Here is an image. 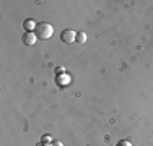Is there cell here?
<instances>
[{
	"label": "cell",
	"mask_w": 153,
	"mask_h": 146,
	"mask_svg": "<svg viewBox=\"0 0 153 146\" xmlns=\"http://www.w3.org/2000/svg\"><path fill=\"white\" fill-rule=\"evenodd\" d=\"M34 34L38 36V39H41V41H47V39L54 34V28H52V24L47 23V21H41V23H38V26H36Z\"/></svg>",
	"instance_id": "6da1fadb"
},
{
	"label": "cell",
	"mask_w": 153,
	"mask_h": 146,
	"mask_svg": "<svg viewBox=\"0 0 153 146\" xmlns=\"http://www.w3.org/2000/svg\"><path fill=\"white\" fill-rule=\"evenodd\" d=\"M42 141H49L51 143V136H42Z\"/></svg>",
	"instance_id": "52a82bcc"
},
{
	"label": "cell",
	"mask_w": 153,
	"mask_h": 146,
	"mask_svg": "<svg viewBox=\"0 0 153 146\" xmlns=\"http://www.w3.org/2000/svg\"><path fill=\"white\" fill-rule=\"evenodd\" d=\"M60 39H62V42H65V44H74L76 41V32L74 29H64L62 34H60Z\"/></svg>",
	"instance_id": "7a4b0ae2"
},
{
	"label": "cell",
	"mask_w": 153,
	"mask_h": 146,
	"mask_svg": "<svg viewBox=\"0 0 153 146\" xmlns=\"http://www.w3.org/2000/svg\"><path fill=\"white\" fill-rule=\"evenodd\" d=\"M36 26H38V23H36L34 20H31V18H28V20L23 21V29H26V32H34Z\"/></svg>",
	"instance_id": "277c9868"
},
{
	"label": "cell",
	"mask_w": 153,
	"mask_h": 146,
	"mask_svg": "<svg viewBox=\"0 0 153 146\" xmlns=\"http://www.w3.org/2000/svg\"><path fill=\"white\" fill-rule=\"evenodd\" d=\"M75 42L76 44H85L86 42V34H85V32H82V31L76 32V41Z\"/></svg>",
	"instance_id": "5b68a950"
},
{
	"label": "cell",
	"mask_w": 153,
	"mask_h": 146,
	"mask_svg": "<svg viewBox=\"0 0 153 146\" xmlns=\"http://www.w3.org/2000/svg\"><path fill=\"white\" fill-rule=\"evenodd\" d=\"M54 146H62V143H57V141H56V143H54Z\"/></svg>",
	"instance_id": "ba28073f"
},
{
	"label": "cell",
	"mask_w": 153,
	"mask_h": 146,
	"mask_svg": "<svg viewBox=\"0 0 153 146\" xmlns=\"http://www.w3.org/2000/svg\"><path fill=\"white\" fill-rule=\"evenodd\" d=\"M60 72L64 73V68H62V67H57V70H56V73H57V75H60Z\"/></svg>",
	"instance_id": "8992f818"
},
{
	"label": "cell",
	"mask_w": 153,
	"mask_h": 146,
	"mask_svg": "<svg viewBox=\"0 0 153 146\" xmlns=\"http://www.w3.org/2000/svg\"><path fill=\"white\" fill-rule=\"evenodd\" d=\"M36 41H38V36H36L34 32H25L23 34V42L26 44V46H34Z\"/></svg>",
	"instance_id": "3957f363"
}]
</instances>
